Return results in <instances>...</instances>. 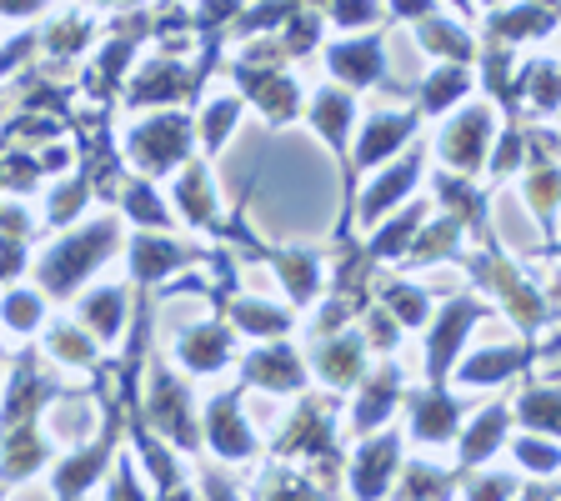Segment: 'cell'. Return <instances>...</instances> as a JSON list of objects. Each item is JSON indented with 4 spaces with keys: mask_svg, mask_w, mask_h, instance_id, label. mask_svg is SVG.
I'll list each match as a JSON object with an SVG mask.
<instances>
[{
    "mask_svg": "<svg viewBox=\"0 0 561 501\" xmlns=\"http://www.w3.org/2000/svg\"><path fill=\"white\" fill-rule=\"evenodd\" d=\"M481 141H486V116H481V111H466V116L456 121V136L446 141V156H451L456 166H471L476 151H481Z\"/></svg>",
    "mask_w": 561,
    "mask_h": 501,
    "instance_id": "obj_1",
    "label": "cell"
},
{
    "mask_svg": "<svg viewBox=\"0 0 561 501\" xmlns=\"http://www.w3.org/2000/svg\"><path fill=\"white\" fill-rule=\"evenodd\" d=\"M211 421H216V446H221L226 456H246V451H251L246 426H241V416H236V401H231V396H226V401H216Z\"/></svg>",
    "mask_w": 561,
    "mask_h": 501,
    "instance_id": "obj_2",
    "label": "cell"
},
{
    "mask_svg": "<svg viewBox=\"0 0 561 501\" xmlns=\"http://www.w3.org/2000/svg\"><path fill=\"white\" fill-rule=\"evenodd\" d=\"M406 131H411V121H406V116H396V121H391V116L371 121V131H366V141H361L356 161H361V166H371V161H376L381 151H391V146H396V141H401Z\"/></svg>",
    "mask_w": 561,
    "mask_h": 501,
    "instance_id": "obj_3",
    "label": "cell"
},
{
    "mask_svg": "<svg viewBox=\"0 0 561 501\" xmlns=\"http://www.w3.org/2000/svg\"><path fill=\"white\" fill-rule=\"evenodd\" d=\"M331 66H336L341 76H351V81H371V76L381 71V56H376V46L366 41V46H341V51L331 56Z\"/></svg>",
    "mask_w": 561,
    "mask_h": 501,
    "instance_id": "obj_4",
    "label": "cell"
},
{
    "mask_svg": "<svg viewBox=\"0 0 561 501\" xmlns=\"http://www.w3.org/2000/svg\"><path fill=\"white\" fill-rule=\"evenodd\" d=\"M251 376L266 381V386H296V381H301V371H296V361H291L286 351H266V356H256V361H251Z\"/></svg>",
    "mask_w": 561,
    "mask_h": 501,
    "instance_id": "obj_5",
    "label": "cell"
},
{
    "mask_svg": "<svg viewBox=\"0 0 561 501\" xmlns=\"http://www.w3.org/2000/svg\"><path fill=\"white\" fill-rule=\"evenodd\" d=\"M501 426H506V416H501V406H491V411L481 416V426H471V436H466V461L491 456V441L501 436Z\"/></svg>",
    "mask_w": 561,
    "mask_h": 501,
    "instance_id": "obj_6",
    "label": "cell"
},
{
    "mask_svg": "<svg viewBox=\"0 0 561 501\" xmlns=\"http://www.w3.org/2000/svg\"><path fill=\"white\" fill-rule=\"evenodd\" d=\"M391 461H396V441H381V446L366 451V466H361V476H356V481H361V496H376V491H381V471H386Z\"/></svg>",
    "mask_w": 561,
    "mask_h": 501,
    "instance_id": "obj_7",
    "label": "cell"
},
{
    "mask_svg": "<svg viewBox=\"0 0 561 501\" xmlns=\"http://www.w3.org/2000/svg\"><path fill=\"white\" fill-rule=\"evenodd\" d=\"M221 356H226V336H221V331H206V336H191V341H186V361H191L196 371L216 366Z\"/></svg>",
    "mask_w": 561,
    "mask_h": 501,
    "instance_id": "obj_8",
    "label": "cell"
},
{
    "mask_svg": "<svg viewBox=\"0 0 561 501\" xmlns=\"http://www.w3.org/2000/svg\"><path fill=\"white\" fill-rule=\"evenodd\" d=\"M461 91H466V81H461L456 71H446V76H431V86H426V106H431V111H436V106H451Z\"/></svg>",
    "mask_w": 561,
    "mask_h": 501,
    "instance_id": "obj_9",
    "label": "cell"
},
{
    "mask_svg": "<svg viewBox=\"0 0 561 501\" xmlns=\"http://www.w3.org/2000/svg\"><path fill=\"white\" fill-rule=\"evenodd\" d=\"M521 416H526L531 426H556V391H536V396H526Z\"/></svg>",
    "mask_w": 561,
    "mask_h": 501,
    "instance_id": "obj_10",
    "label": "cell"
},
{
    "mask_svg": "<svg viewBox=\"0 0 561 501\" xmlns=\"http://www.w3.org/2000/svg\"><path fill=\"white\" fill-rule=\"evenodd\" d=\"M451 431V401H431L421 411V436H446Z\"/></svg>",
    "mask_w": 561,
    "mask_h": 501,
    "instance_id": "obj_11",
    "label": "cell"
},
{
    "mask_svg": "<svg viewBox=\"0 0 561 501\" xmlns=\"http://www.w3.org/2000/svg\"><path fill=\"white\" fill-rule=\"evenodd\" d=\"M41 316V301L36 296H16V301H6V321L11 326H31Z\"/></svg>",
    "mask_w": 561,
    "mask_h": 501,
    "instance_id": "obj_12",
    "label": "cell"
},
{
    "mask_svg": "<svg viewBox=\"0 0 561 501\" xmlns=\"http://www.w3.org/2000/svg\"><path fill=\"white\" fill-rule=\"evenodd\" d=\"M516 451H521V461L536 466V471H551V466H556V451H551L546 441H521Z\"/></svg>",
    "mask_w": 561,
    "mask_h": 501,
    "instance_id": "obj_13",
    "label": "cell"
},
{
    "mask_svg": "<svg viewBox=\"0 0 561 501\" xmlns=\"http://www.w3.org/2000/svg\"><path fill=\"white\" fill-rule=\"evenodd\" d=\"M376 16V6H371V0H341V21L351 26V21H371Z\"/></svg>",
    "mask_w": 561,
    "mask_h": 501,
    "instance_id": "obj_14",
    "label": "cell"
}]
</instances>
